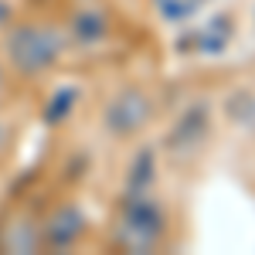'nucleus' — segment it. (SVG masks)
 Segmentation results:
<instances>
[{"label":"nucleus","mask_w":255,"mask_h":255,"mask_svg":"<svg viewBox=\"0 0 255 255\" xmlns=\"http://www.w3.org/2000/svg\"><path fill=\"white\" fill-rule=\"evenodd\" d=\"M232 31H235V24L232 17H225V14H218L211 17L204 27H197V31H187L184 38H177V51H197V55H221L228 44H232Z\"/></svg>","instance_id":"39448f33"},{"label":"nucleus","mask_w":255,"mask_h":255,"mask_svg":"<svg viewBox=\"0 0 255 255\" xmlns=\"http://www.w3.org/2000/svg\"><path fill=\"white\" fill-rule=\"evenodd\" d=\"M3 249L7 252H34L38 249V228L27 218H17L14 225L3 228Z\"/></svg>","instance_id":"1a4fd4ad"},{"label":"nucleus","mask_w":255,"mask_h":255,"mask_svg":"<svg viewBox=\"0 0 255 255\" xmlns=\"http://www.w3.org/2000/svg\"><path fill=\"white\" fill-rule=\"evenodd\" d=\"M7 17H10V10H7V3H0V24H3Z\"/></svg>","instance_id":"ddd939ff"},{"label":"nucleus","mask_w":255,"mask_h":255,"mask_svg":"<svg viewBox=\"0 0 255 255\" xmlns=\"http://www.w3.org/2000/svg\"><path fill=\"white\" fill-rule=\"evenodd\" d=\"M109 34V17L99 10V7H85V10H79L75 14V20H72V38L79 41V44H99V41Z\"/></svg>","instance_id":"0eeeda50"},{"label":"nucleus","mask_w":255,"mask_h":255,"mask_svg":"<svg viewBox=\"0 0 255 255\" xmlns=\"http://www.w3.org/2000/svg\"><path fill=\"white\" fill-rule=\"evenodd\" d=\"M208 0H153V7H157V14L163 20H170V24H180V20H191L204 7Z\"/></svg>","instance_id":"f8f14e48"},{"label":"nucleus","mask_w":255,"mask_h":255,"mask_svg":"<svg viewBox=\"0 0 255 255\" xmlns=\"http://www.w3.org/2000/svg\"><path fill=\"white\" fill-rule=\"evenodd\" d=\"M153 184V150H139L133 167H129V180H126V191H150Z\"/></svg>","instance_id":"9b49d317"},{"label":"nucleus","mask_w":255,"mask_h":255,"mask_svg":"<svg viewBox=\"0 0 255 255\" xmlns=\"http://www.w3.org/2000/svg\"><path fill=\"white\" fill-rule=\"evenodd\" d=\"M0 82H3V72H0Z\"/></svg>","instance_id":"4468645a"},{"label":"nucleus","mask_w":255,"mask_h":255,"mask_svg":"<svg viewBox=\"0 0 255 255\" xmlns=\"http://www.w3.org/2000/svg\"><path fill=\"white\" fill-rule=\"evenodd\" d=\"M61 48H65L61 31L48 24H20L7 34V58L20 75H41L55 68Z\"/></svg>","instance_id":"f03ea898"},{"label":"nucleus","mask_w":255,"mask_h":255,"mask_svg":"<svg viewBox=\"0 0 255 255\" xmlns=\"http://www.w3.org/2000/svg\"><path fill=\"white\" fill-rule=\"evenodd\" d=\"M208 129H211V119H208V106L197 102L191 106L184 116L174 123V129L167 133V150L174 157H191L201 150V143L208 139Z\"/></svg>","instance_id":"20e7f679"},{"label":"nucleus","mask_w":255,"mask_h":255,"mask_svg":"<svg viewBox=\"0 0 255 255\" xmlns=\"http://www.w3.org/2000/svg\"><path fill=\"white\" fill-rule=\"evenodd\" d=\"M85 225H89V218H85V211L79 204H61L44 221V245L48 249H68V245H75L82 238Z\"/></svg>","instance_id":"423d86ee"},{"label":"nucleus","mask_w":255,"mask_h":255,"mask_svg":"<svg viewBox=\"0 0 255 255\" xmlns=\"http://www.w3.org/2000/svg\"><path fill=\"white\" fill-rule=\"evenodd\" d=\"M225 113H228V119H232L235 126L255 133V92H249V89H235L232 96L225 99Z\"/></svg>","instance_id":"6e6552de"},{"label":"nucleus","mask_w":255,"mask_h":255,"mask_svg":"<svg viewBox=\"0 0 255 255\" xmlns=\"http://www.w3.org/2000/svg\"><path fill=\"white\" fill-rule=\"evenodd\" d=\"M75 102H79V89H75V85H61L58 92L51 96V102H48V109H44V123H51V126H58V123H65V119L72 116Z\"/></svg>","instance_id":"9d476101"},{"label":"nucleus","mask_w":255,"mask_h":255,"mask_svg":"<svg viewBox=\"0 0 255 255\" xmlns=\"http://www.w3.org/2000/svg\"><path fill=\"white\" fill-rule=\"evenodd\" d=\"M153 116V102L139 89H123L109 106H106V129L113 136H133L139 133Z\"/></svg>","instance_id":"7ed1b4c3"},{"label":"nucleus","mask_w":255,"mask_h":255,"mask_svg":"<svg viewBox=\"0 0 255 255\" xmlns=\"http://www.w3.org/2000/svg\"><path fill=\"white\" fill-rule=\"evenodd\" d=\"M163 235V211L150 191H126L116 218V245L123 252H153Z\"/></svg>","instance_id":"f257e3e1"}]
</instances>
